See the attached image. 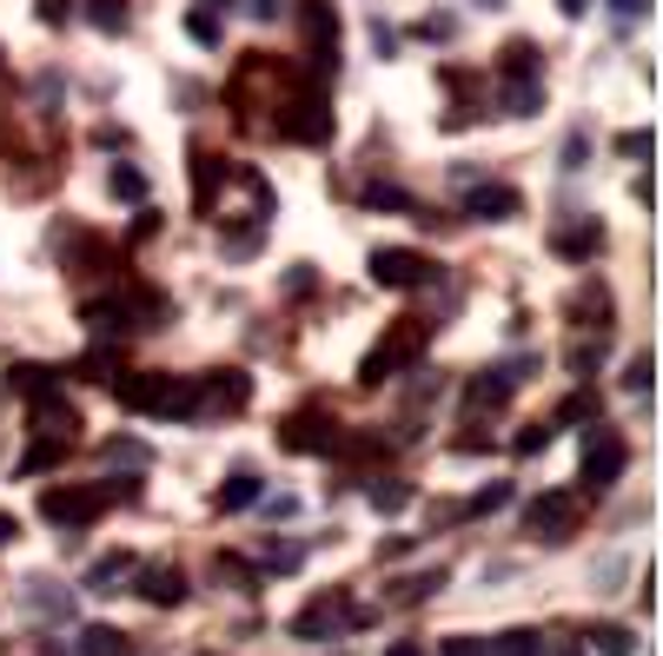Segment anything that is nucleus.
Returning a JSON list of instances; mask_svg holds the SVG:
<instances>
[{"instance_id":"72a5a7b5","label":"nucleus","mask_w":663,"mask_h":656,"mask_svg":"<svg viewBox=\"0 0 663 656\" xmlns=\"http://www.w3.org/2000/svg\"><path fill=\"white\" fill-rule=\"evenodd\" d=\"M213 571H219V577H226V584H239V591H252V577H259V571H252V564H246V558H219V564H213Z\"/></svg>"},{"instance_id":"49530a36","label":"nucleus","mask_w":663,"mask_h":656,"mask_svg":"<svg viewBox=\"0 0 663 656\" xmlns=\"http://www.w3.org/2000/svg\"><path fill=\"white\" fill-rule=\"evenodd\" d=\"M558 7H564V13H571V20H578V13H584V7H591V0H558Z\"/></svg>"},{"instance_id":"ddd939ff","label":"nucleus","mask_w":663,"mask_h":656,"mask_svg":"<svg viewBox=\"0 0 663 656\" xmlns=\"http://www.w3.org/2000/svg\"><path fill=\"white\" fill-rule=\"evenodd\" d=\"M598 246H604V219H571L551 232V252H564V259H591Z\"/></svg>"},{"instance_id":"393cba45","label":"nucleus","mask_w":663,"mask_h":656,"mask_svg":"<svg viewBox=\"0 0 663 656\" xmlns=\"http://www.w3.org/2000/svg\"><path fill=\"white\" fill-rule=\"evenodd\" d=\"M86 20H93L100 33H120V27H126V0H86Z\"/></svg>"},{"instance_id":"2eb2a0df","label":"nucleus","mask_w":663,"mask_h":656,"mask_svg":"<svg viewBox=\"0 0 663 656\" xmlns=\"http://www.w3.org/2000/svg\"><path fill=\"white\" fill-rule=\"evenodd\" d=\"M259 491H266V485H259V471H252V465H239V471L213 491V504H219V511H246V504H259Z\"/></svg>"},{"instance_id":"423d86ee","label":"nucleus","mask_w":663,"mask_h":656,"mask_svg":"<svg viewBox=\"0 0 663 656\" xmlns=\"http://www.w3.org/2000/svg\"><path fill=\"white\" fill-rule=\"evenodd\" d=\"M252 398V378L246 372H206L199 385H193V418L206 425V418H226V412H239Z\"/></svg>"},{"instance_id":"f704fd0d","label":"nucleus","mask_w":663,"mask_h":656,"mask_svg":"<svg viewBox=\"0 0 663 656\" xmlns=\"http://www.w3.org/2000/svg\"><path fill=\"white\" fill-rule=\"evenodd\" d=\"M106 458H113V465H146V445H139V438H113Z\"/></svg>"},{"instance_id":"473e14b6","label":"nucleus","mask_w":663,"mask_h":656,"mask_svg":"<svg viewBox=\"0 0 663 656\" xmlns=\"http://www.w3.org/2000/svg\"><path fill=\"white\" fill-rule=\"evenodd\" d=\"M372 504H379V511H405V504H412V485H372Z\"/></svg>"},{"instance_id":"c756f323","label":"nucleus","mask_w":663,"mask_h":656,"mask_svg":"<svg viewBox=\"0 0 663 656\" xmlns=\"http://www.w3.org/2000/svg\"><path fill=\"white\" fill-rule=\"evenodd\" d=\"M624 385H631V392H651V385H657V358H651V352H638V358H631V372H624Z\"/></svg>"},{"instance_id":"f03ea898","label":"nucleus","mask_w":663,"mask_h":656,"mask_svg":"<svg viewBox=\"0 0 663 656\" xmlns=\"http://www.w3.org/2000/svg\"><path fill=\"white\" fill-rule=\"evenodd\" d=\"M113 398H120L126 412H146V418H193V378H179V372L113 378Z\"/></svg>"},{"instance_id":"8fccbe9b","label":"nucleus","mask_w":663,"mask_h":656,"mask_svg":"<svg viewBox=\"0 0 663 656\" xmlns=\"http://www.w3.org/2000/svg\"><path fill=\"white\" fill-rule=\"evenodd\" d=\"M206 7H232V0H206Z\"/></svg>"},{"instance_id":"e433bc0d","label":"nucleus","mask_w":663,"mask_h":656,"mask_svg":"<svg viewBox=\"0 0 663 656\" xmlns=\"http://www.w3.org/2000/svg\"><path fill=\"white\" fill-rule=\"evenodd\" d=\"M438 656H491V644H485V637H445Z\"/></svg>"},{"instance_id":"7c9ffc66","label":"nucleus","mask_w":663,"mask_h":656,"mask_svg":"<svg viewBox=\"0 0 663 656\" xmlns=\"http://www.w3.org/2000/svg\"><path fill=\"white\" fill-rule=\"evenodd\" d=\"M511 113H518V119L538 113V80H511Z\"/></svg>"},{"instance_id":"5701e85b","label":"nucleus","mask_w":663,"mask_h":656,"mask_svg":"<svg viewBox=\"0 0 663 656\" xmlns=\"http://www.w3.org/2000/svg\"><path fill=\"white\" fill-rule=\"evenodd\" d=\"M365 206H372V212H418V199H412V192H398V186H372V192H365Z\"/></svg>"},{"instance_id":"7ed1b4c3","label":"nucleus","mask_w":663,"mask_h":656,"mask_svg":"<svg viewBox=\"0 0 663 656\" xmlns=\"http://www.w3.org/2000/svg\"><path fill=\"white\" fill-rule=\"evenodd\" d=\"M438 279H445V265L425 259V252H412V246H379V252H372V285H385V292L438 285Z\"/></svg>"},{"instance_id":"f257e3e1","label":"nucleus","mask_w":663,"mask_h":656,"mask_svg":"<svg viewBox=\"0 0 663 656\" xmlns=\"http://www.w3.org/2000/svg\"><path fill=\"white\" fill-rule=\"evenodd\" d=\"M120 498H139V485H133V478H113V485H60V491L40 498V518L60 524V531H86V524H93L100 511H113Z\"/></svg>"},{"instance_id":"58836bf2","label":"nucleus","mask_w":663,"mask_h":656,"mask_svg":"<svg viewBox=\"0 0 663 656\" xmlns=\"http://www.w3.org/2000/svg\"><path fill=\"white\" fill-rule=\"evenodd\" d=\"M27 604H33V611H53V617H60V611H73V604H66L60 591H46V584H40V591H27Z\"/></svg>"},{"instance_id":"a211bd4d","label":"nucleus","mask_w":663,"mask_h":656,"mask_svg":"<svg viewBox=\"0 0 663 656\" xmlns=\"http://www.w3.org/2000/svg\"><path fill=\"white\" fill-rule=\"evenodd\" d=\"M73 650H80V656H126V637H120L113 624H86Z\"/></svg>"},{"instance_id":"cd10ccee","label":"nucleus","mask_w":663,"mask_h":656,"mask_svg":"<svg viewBox=\"0 0 663 656\" xmlns=\"http://www.w3.org/2000/svg\"><path fill=\"white\" fill-rule=\"evenodd\" d=\"M186 33H193L199 46H219V20H213V7H193V13H186Z\"/></svg>"},{"instance_id":"412c9836","label":"nucleus","mask_w":663,"mask_h":656,"mask_svg":"<svg viewBox=\"0 0 663 656\" xmlns=\"http://www.w3.org/2000/svg\"><path fill=\"white\" fill-rule=\"evenodd\" d=\"M491 656H545V637L538 631H505V637H485Z\"/></svg>"},{"instance_id":"b1692460","label":"nucleus","mask_w":663,"mask_h":656,"mask_svg":"<svg viewBox=\"0 0 663 656\" xmlns=\"http://www.w3.org/2000/svg\"><path fill=\"white\" fill-rule=\"evenodd\" d=\"M498 504H511V478H498V485H485V491H478V498H472V504H465L458 518H485V511H498Z\"/></svg>"},{"instance_id":"c03bdc74","label":"nucleus","mask_w":663,"mask_h":656,"mask_svg":"<svg viewBox=\"0 0 663 656\" xmlns=\"http://www.w3.org/2000/svg\"><path fill=\"white\" fill-rule=\"evenodd\" d=\"M611 7H618L624 20H644V13H651V0H611Z\"/></svg>"},{"instance_id":"dca6fc26","label":"nucleus","mask_w":663,"mask_h":656,"mask_svg":"<svg viewBox=\"0 0 663 656\" xmlns=\"http://www.w3.org/2000/svg\"><path fill=\"white\" fill-rule=\"evenodd\" d=\"M13 392H27L33 405H46V398H60V372L53 365H13V378H7Z\"/></svg>"},{"instance_id":"4be33fe9","label":"nucleus","mask_w":663,"mask_h":656,"mask_svg":"<svg viewBox=\"0 0 663 656\" xmlns=\"http://www.w3.org/2000/svg\"><path fill=\"white\" fill-rule=\"evenodd\" d=\"M591 650L598 656H638V637H631L624 624H604V631H591Z\"/></svg>"},{"instance_id":"a878e982","label":"nucleus","mask_w":663,"mask_h":656,"mask_svg":"<svg viewBox=\"0 0 663 656\" xmlns=\"http://www.w3.org/2000/svg\"><path fill=\"white\" fill-rule=\"evenodd\" d=\"M551 438H558V425L545 418V425H531V431H518V438H511V451H518V458H538V451H545Z\"/></svg>"},{"instance_id":"c9c22d12","label":"nucleus","mask_w":663,"mask_h":656,"mask_svg":"<svg viewBox=\"0 0 663 656\" xmlns=\"http://www.w3.org/2000/svg\"><path fill=\"white\" fill-rule=\"evenodd\" d=\"M299 564H305L299 544H272V551H266V571H299Z\"/></svg>"},{"instance_id":"37998d69","label":"nucleus","mask_w":663,"mask_h":656,"mask_svg":"<svg viewBox=\"0 0 663 656\" xmlns=\"http://www.w3.org/2000/svg\"><path fill=\"white\" fill-rule=\"evenodd\" d=\"M66 7H73V0H40V20H46V27H60V20H66Z\"/></svg>"},{"instance_id":"09e8293b","label":"nucleus","mask_w":663,"mask_h":656,"mask_svg":"<svg viewBox=\"0 0 663 656\" xmlns=\"http://www.w3.org/2000/svg\"><path fill=\"white\" fill-rule=\"evenodd\" d=\"M478 7H505V0H478Z\"/></svg>"},{"instance_id":"6ab92c4d","label":"nucleus","mask_w":663,"mask_h":656,"mask_svg":"<svg viewBox=\"0 0 663 656\" xmlns=\"http://www.w3.org/2000/svg\"><path fill=\"white\" fill-rule=\"evenodd\" d=\"M498 80H538V46H531V40L505 46V60H498Z\"/></svg>"},{"instance_id":"2f4dec72","label":"nucleus","mask_w":663,"mask_h":656,"mask_svg":"<svg viewBox=\"0 0 663 656\" xmlns=\"http://www.w3.org/2000/svg\"><path fill=\"white\" fill-rule=\"evenodd\" d=\"M618 153H624V159H651V153H657V133H618Z\"/></svg>"},{"instance_id":"de8ad7c7","label":"nucleus","mask_w":663,"mask_h":656,"mask_svg":"<svg viewBox=\"0 0 663 656\" xmlns=\"http://www.w3.org/2000/svg\"><path fill=\"white\" fill-rule=\"evenodd\" d=\"M385 656H425V650H418V644H392Z\"/></svg>"},{"instance_id":"f8f14e48","label":"nucleus","mask_w":663,"mask_h":656,"mask_svg":"<svg viewBox=\"0 0 663 656\" xmlns=\"http://www.w3.org/2000/svg\"><path fill=\"white\" fill-rule=\"evenodd\" d=\"M518 206H525L518 186H472V192H465V212H472V219H518Z\"/></svg>"},{"instance_id":"20e7f679","label":"nucleus","mask_w":663,"mask_h":656,"mask_svg":"<svg viewBox=\"0 0 663 656\" xmlns=\"http://www.w3.org/2000/svg\"><path fill=\"white\" fill-rule=\"evenodd\" d=\"M624 438L618 431H591L584 438V471H578V498H604L618 478H624Z\"/></svg>"},{"instance_id":"ea45409f","label":"nucleus","mask_w":663,"mask_h":656,"mask_svg":"<svg viewBox=\"0 0 663 656\" xmlns=\"http://www.w3.org/2000/svg\"><path fill=\"white\" fill-rule=\"evenodd\" d=\"M372 40H379V53H385V60L398 53V27H385V20H372Z\"/></svg>"},{"instance_id":"9b49d317","label":"nucleus","mask_w":663,"mask_h":656,"mask_svg":"<svg viewBox=\"0 0 663 656\" xmlns=\"http://www.w3.org/2000/svg\"><path fill=\"white\" fill-rule=\"evenodd\" d=\"M139 577V597L146 604H159V611H173V604H186V571H173V564H159V571H133Z\"/></svg>"},{"instance_id":"0eeeda50","label":"nucleus","mask_w":663,"mask_h":656,"mask_svg":"<svg viewBox=\"0 0 663 656\" xmlns=\"http://www.w3.org/2000/svg\"><path fill=\"white\" fill-rule=\"evenodd\" d=\"M571 524H578V498H571V491H545V498L525 504V531H531L538 544H564Z\"/></svg>"},{"instance_id":"f3484780","label":"nucleus","mask_w":663,"mask_h":656,"mask_svg":"<svg viewBox=\"0 0 663 656\" xmlns=\"http://www.w3.org/2000/svg\"><path fill=\"white\" fill-rule=\"evenodd\" d=\"M571 312H578V325H584V332H611V292H598V285H584Z\"/></svg>"},{"instance_id":"aec40b11","label":"nucleus","mask_w":663,"mask_h":656,"mask_svg":"<svg viewBox=\"0 0 663 656\" xmlns=\"http://www.w3.org/2000/svg\"><path fill=\"white\" fill-rule=\"evenodd\" d=\"M66 458V438H40V445H27V458H20V471L13 478H33V471H53Z\"/></svg>"},{"instance_id":"4c0bfd02","label":"nucleus","mask_w":663,"mask_h":656,"mask_svg":"<svg viewBox=\"0 0 663 656\" xmlns=\"http://www.w3.org/2000/svg\"><path fill=\"white\" fill-rule=\"evenodd\" d=\"M598 358H604V345H578V352H571V372H578V378H591V372H598Z\"/></svg>"},{"instance_id":"9d476101","label":"nucleus","mask_w":663,"mask_h":656,"mask_svg":"<svg viewBox=\"0 0 663 656\" xmlns=\"http://www.w3.org/2000/svg\"><path fill=\"white\" fill-rule=\"evenodd\" d=\"M133 571H139V558H133V551H106V558L86 571V591H93V597H113V591H126V584H133Z\"/></svg>"},{"instance_id":"bb28decb","label":"nucleus","mask_w":663,"mask_h":656,"mask_svg":"<svg viewBox=\"0 0 663 656\" xmlns=\"http://www.w3.org/2000/svg\"><path fill=\"white\" fill-rule=\"evenodd\" d=\"M438 591H445V571H425V577H412L392 604H425V597H438Z\"/></svg>"},{"instance_id":"c85d7f7f","label":"nucleus","mask_w":663,"mask_h":656,"mask_svg":"<svg viewBox=\"0 0 663 656\" xmlns=\"http://www.w3.org/2000/svg\"><path fill=\"white\" fill-rule=\"evenodd\" d=\"M113 192L120 199H146V173L139 166H113Z\"/></svg>"},{"instance_id":"a19ab883","label":"nucleus","mask_w":663,"mask_h":656,"mask_svg":"<svg viewBox=\"0 0 663 656\" xmlns=\"http://www.w3.org/2000/svg\"><path fill=\"white\" fill-rule=\"evenodd\" d=\"M246 13H252V20H279V13H286V0H246Z\"/></svg>"},{"instance_id":"1a4fd4ad","label":"nucleus","mask_w":663,"mask_h":656,"mask_svg":"<svg viewBox=\"0 0 663 656\" xmlns=\"http://www.w3.org/2000/svg\"><path fill=\"white\" fill-rule=\"evenodd\" d=\"M518 378H531V365H505V372H478V378L465 385V412H491V405H505V398L518 392Z\"/></svg>"},{"instance_id":"79ce46f5","label":"nucleus","mask_w":663,"mask_h":656,"mask_svg":"<svg viewBox=\"0 0 663 656\" xmlns=\"http://www.w3.org/2000/svg\"><path fill=\"white\" fill-rule=\"evenodd\" d=\"M584 153H591V146H584V133H571V146H564V166L578 173V166H584Z\"/></svg>"},{"instance_id":"39448f33","label":"nucleus","mask_w":663,"mask_h":656,"mask_svg":"<svg viewBox=\"0 0 663 656\" xmlns=\"http://www.w3.org/2000/svg\"><path fill=\"white\" fill-rule=\"evenodd\" d=\"M425 339H432V325H425V319H412L398 339H379V345L365 352V365H359V385H385L405 358H418V352H425Z\"/></svg>"},{"instance_id":"4468645a","label":"nucleus","mask_w":663,"mask_h":656,"mask_svg":"<svg viewBox=\"0 0 663 656\" xmlns=\"http://www.w3.org/2000/svg\"><path fill=\"white\" fill-rule=\"evenodd\" d=\"M279 445H286V451H325V445H332V425H325L319 412H299V418L279 425Z\"/></svg>"},{"instance_id":"6e6552de","label":"nucleus","mask_w":663,"mask_h":656,"mask_svg":"<svg viewBox=\"0 0 663 656\" xmlns=\"http://www.w3.org/2000/svg\"><path fill=\"white\" fill-rule=\"evenodd\" d=\"M339 624H345V597H319L312 611H299V617L286 624V637H299V644H332Z\"/></svg>"},{"instance_id":"a18cd8bd","label":"nucleus","mask_w":663,"mask_h":656,"mask_svg":"<svg viewBox=\"0 0 663 656\" xmlns=\"http://www.w3.org/2000/svg\"><path fill=\"white\" fill-rule=\"evenodd\" d=\"M13 531H20V524H13V518L0 511V544H13Z\"/></svg>"}]
</instances>
